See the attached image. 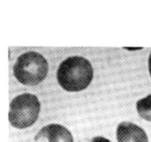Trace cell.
Wrapping results in <instances>:
<instances>
[{
    "label": "cell",
    "instance_id": "1",
    "mask_svg": "<svg viewBox=\"0 0 151 142\" xmlns=\"http://www.w3.org/2000/svg\"><path fill=\"white\" fill-rule=\"evenodd\" d=\"M59 84L69 92H78L86 88L93 78V68L86 59L71 56L61 62L57 71Z\"/></svg>",
    "mask_w": 151,
    "mask_h": 142
},
{
    "label": "cell",
    "instance_id": "2",
    "mask_svg": "<svg viewBox=\"0 0 151 142\" xmlns=\"http://www.w3.org/2000/svg\"><path fill=\"white\" fill-rule=\"evenodd\" d=\"M48 68V63L44 56L36 52L30 51L18 57L13 67V73L22 84L35 86L44 81Z\"/></svg>",
    "mask_w": 151,
    "mask_h": 142
},
{
    "label": "cell",
    "instance_id": "3",
    "mask_svg": "<svg viewBox=\"0 0 151 142\" xmlns=\"http://www.w3.org/2000/svg\"><path fill=\"white\" fill-rule=\"evenodd\" d=\"M40 108V102L35 95L24 93L16 96L10 104V124L18 129L30 127L38 119Z\"/></svg>",
    "mask_w": 151,
    "mask_h": 142
},
{
    "label": "cell",
    "instance_id": "4",
    "mask_svg": "<svg viewBox=\"0 0 151 142\" xmlns=\"http://www.w3.org/2000/svg\"><path fill=\"white\" fill-rule=\"evenodd\" d=\"M35 142H74L67 128L60 124H51L44 127L35 137Z\"/></svg>",
    "mask_w": 151,
    "mask_h": 142
},
{
    "label": "cell",
    "instance_id": "5",
    "mask_svg": "<svg viewBox=\"0 0 151 142\" xmlns=\"http://www.w3.org/2000/svg\"><path fill=\"white\" fill-rule=\"evenodd\" d=\"M118 142H148L145 131L134 123L124 121L116 129Z\"/></svg>",
    "mask_w": 151,
    "mask_h": 142
},
{
    "label": "cell",
    "instance_id": "6",
    "mask_svg": "<svg viewBox=\"0 0 151 142\" xmlns=\"http://www.w3.org/2000/svg\"><path fill=\"white\" fill-rule=\"evenodd\" d=\"M137 109L142 118L151 121V95L137 101Z\"/></svg>",
    "mask_w": 151,
    "mask_h": 142
},
{
    "label": "cell",
    "instance_id": "7",
    "mask_svg": "<svg viewBox=\"0 0 151 142\" xmlns=\"http://www.w3.org/2000/svg\"><path fill=\"white\" fill-rule=\"evenodd\" d=\"M89 142H111V141L106 138L102 137V136H97V137H94L93 138H91Z\"/></svg>",
    "mask_w": 151,
    "mask_h": 142
},
{
    "label": "cell",
    "instance_id": "8",
    "mask_svg": "<svg viewBox=\"0 0 151 142\" xmlns=\"http://www.w3.org/2000/svg\"><path fill=\"white\" fill-rule=\"evenodd\" d=\"M148 64H149V71H150V74L151 75V53L149 56V62H148Z\"/></svg>",
    "mask_w": 151,
    "mask_h": 142
}]
</instances>
